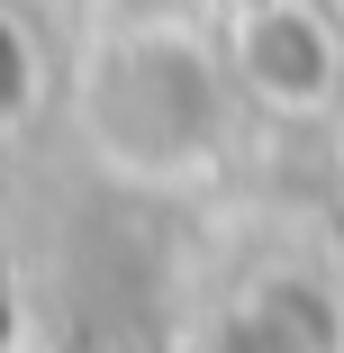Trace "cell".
<instances>
[{
    "label": "cell",
    "instance_id": "7a4b0ae2",
    "mask_svg": "<svg viewBox=\"0 0 344 353\" xmlns=\"http://www.w3.org/2000/svg\"><path fill=\"white\" fill-rule=\"evenodd\" d=\"M236 91L263 118H326L344 100V28L326 0H245L227 28Z\"/></svg>",
    "mask_w": 344,
    "mask_h": 353
},
{
    "label": "cell",
    "instance_id": "6da1fadb",
    "mask_svg": "<svg viewBox=\"0 0 344 353\" xmlns=\"http://www.w3.org/2000/svg\"><path fill=\"white\" fill-rule=\"evenodd\" d=\"M73 118L82 145L109 181L127 190H199L218 181L227 145H236V63L227 37H199L190 19H127L82 54L73 82Z\"/></svg>",
    "mask_w": 344,
    "mask_h": 353
},
{
    "label": "cell",
    "instance_id": "3957f363",
    "mask_svg": "<svg viewBox=\"0 0 344 353\" xmlns=\"http://www.w3.org/2000/svg\"><path fill=\"white\" fill-rule=\"evenodd\" d=\"M45 109V46L19 10H0V136H19Z\"/></svg>",
    "mask_w": 344,
    "mask_h": 353
}]
</instances>
